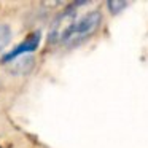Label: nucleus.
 <instances>
[{"label":"nucleus","mask_w":148,"mask_h":148,"mask_svg":"<svg viewBox=\"0 0 148 148\" xmlns=\"http://www.w3.org/2000/svg\"><path fill=\"white\" fill-rule=\"evenodd\" d=\"M100 24H102V14H100V11L94 10V11L86 13L84 16H81L80 19L75 23V26L72 27L70 34H69L67 38L64 40V45L70 46V48L81 45L83 42H86L88 38H91V37L99 30Z\"/></svg>","instance_id":"f257e3e1"},{"label":"nucleus","mask_w":148,"mask_h":148,"mask_svg":"<svg viewBox=\"0 0 148 148\" xmlns=\"http://www.w3.org/2000/svg\"><path fill=\"white\" fill-rule=\"evenodd\" d=\"M75 7H78V3L67 7L53 19L51 26H49V34H48L49 43H64V40L70 34L72 27L77 23V8Z\"/></svg>","instance_id":"f03ea898"},{"label":"nucleus","mask_w":148,"mask_h":148,"mask_svg":"<svg viewBox=\"0 0 148 148\" xmlns=\"http://www.w3.org/2000/svg\"><path fill=\"white\" fill-rule=\"evenodd\" d=\"M40 42H42V34H40V30L32 32L29 37H27V38H24L23 42L19 43V45L14 46L11 51H8L7 54H3L2 62H3V64H8V62H13L14 59L21 58V56L30 54L32 51H35V49L38 48Z\"/></svg>","instance_id":"7ed1b4c3"},{"label":"nucleus","mask_w":148,"mask_h":148,"mask_svg":"<svg viewBox=\"0 0 148 148\" xmlns=\"http://www.w3.org/2000/svg\"><path fill=\"white\" fill-rule=\"evenodd\" d=\"M34 65H35L34 58L30 54H27V56H21V58L14 59L11 62L10 70H11V73H29L34 69Z\"/></svg>","instance_id":"20e7f679"},{"label":"nucleus","mask_w":148,"mask_h":148,"mask_svg":"<svg viewBox=\"0 0 148 148\" xmlns=\"http://www.w3.org/2000/svg\"><path fill=\"white\" fill-rule=\"evenodd\" d=\"M11 40V27L8 24H0V49H3L5 46L10 43Z\"/></svg>","instance_id":"39448f33"},{"label":"nucleus","mask_w":148,"mask_h":148,"mask_svg":"<svg viewBox=\"0 0 148 148\" xmlns=\"http://www.w3.org/2000/svg\"><path fill=\"white\" fill-rule=\"evenodd\" d=\"M107 7H108V11L112 14H118L121 13L123 10L129 7V2H121V0H108L107 2Z\"/></svg>","instance_id":"423d86ee"}]
</instances>
